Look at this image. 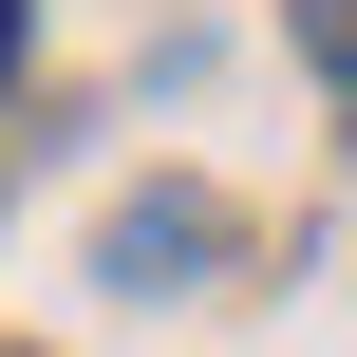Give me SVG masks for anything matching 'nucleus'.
<instances>
[{
	"mask_svg": "<svg viewBox=\"0 0 357 357\" xmlns=\"http://www.w3.org/2000/svg\"><path fill=\"white\" fill-rule=\"evenodd\" d=\"M301 56H320V94H339V132H357V0H301Z\"/></svg>",
	"mask_w": 357,
	"mask_h": 357,
	"instance_id": "nucleus-1",
	"label": "nucleus"
},
{
	"mask_svg": "<svg viewBox=\"0 0 357 357\" xmlns=\"http://www.w3.org/2000/svg\"><path fill=\"white\" fill-rule=\"evenodd\" d=\"M19 38H38V0H0V75H19Z\"/></svg>",
	"mask_w": 357,
	"mask_h": 357,
	"instance_id": "nucleus-2",
	"label": "nucleus"
}]
</instances>
